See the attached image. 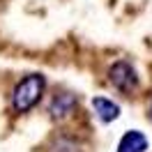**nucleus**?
Returning <instances> with one entry per match:
<instances>
[{"mask_svg":"<svg viewBox=\"0 0 152 152\" xmlns=\"http://www.w3.org/2000/svg\"><path fill=\"white\" fill-rule=\"evenodd\" d=\"M74 106H76L74 95L62 92V95H56L53 104H51V113H53V118H56V120H60V118H65V115L72 113V111H74Z\"/></svg>","mask_w":152,"mask_h":152,"instance_id":"nucleus-5","label":"nucleus"},{"mask_svg":"<svg viewBox=\"0 0 152 152\" xmlns=\"http://www.w3.org/2000/svg\"><path fill=\"white\" fill-rule=\"evenodd\" d=\"M42 95H44V76H39V74L26 76L23 81H19V86L14 88V97H12L14 108L19 113H26L42 99Z\"/></svg>","mask_w":152,"mask_h":152,"instance_id":"nucleus-1","label":"nucleus"},{"mask_svg":"<svg viewBox=\"0 0 152 152\" xmlns=\"http://www.w3.org/2000/svg\"><path fill=\"white\" fill-rule=\"evenodd\" d=\"M145 148H148V138L136 129L127 132L118 143V152H143Z\"/></svg>","mask_w":152,"mask_h":152,"instance_id":"nucleus-3","label":"nucleus"},{"mask_svg":"<svg viewBox=\"0 0 152 152\" xmlns=\"http://www.w3.org/2000/svg\"><path fill=\"white\" fill-rule=\"evenodd\" d=\"M92 106H95V111H97V115H99L102 122H113L115 118H118V113H120L118 104H113V102L106 99V97H95V99H92Z\"/></svg>","mask_w":152,"mask_h":152,"instance_id":"nucleus-4","label":"nucleus"},{"mask_svg":"<svg viewBox=\"0 0 152 152\" xmlns=\"http://www.w3.org/2000/svg\"><path fill=\"white\" fill-rule=\"evenodd\" d=\"M108 78L120 92H129L138 86V76H136V72L129 62H115L108 72Z\"/></svg>","mask_w":152,"mask_h":152,"instance_id":"nucleus-2","label":"nucleus"}]
</instances>
